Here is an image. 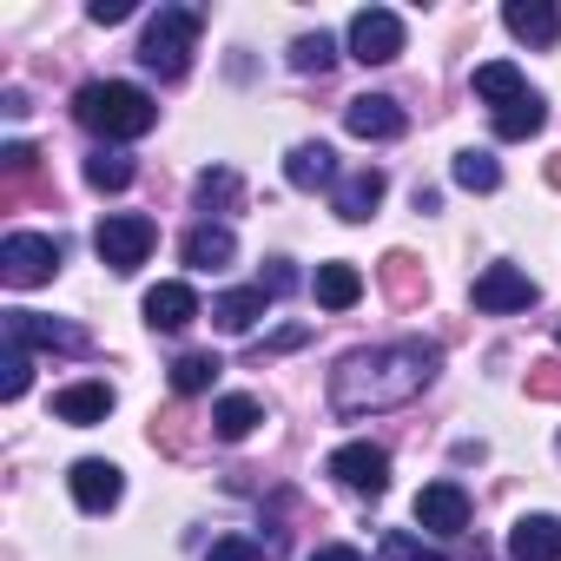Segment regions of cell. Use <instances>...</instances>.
Instances as JSON below:
<instances>
[{"label": "cell", "mask_w": 561, "mask_h": 561, "mask_svg": "<svg viewBox=\"0 0 561 561\" xmlns=\"http://www.w3.org/2000/svg\"><path fill=\"white\" fill-rule=\"evenodd\" d=\"M443 351L423 344V337H403V344H377V351H357L337 364L331 377V410L337 416H364V410H397L410 403L430 377H436Z\"/></svg>", "instance_id": "cell-1"}, {"label": "cell", "mask_w": 561, "mask_h": 561, "mask_svg": "<svg viewBox=\"0 0 561 561\" xmlns=\"http://www.w3.org/2000/svg\"><path fill=\"white\" fill-rule=\"evenodd\" d=\"M73 113H80V126H87V133H100L106 146L139 139V133H152V126H159L152 93H146V87H126V80H93V87H80Z\"/></svg>", "instance_id": "cell-2"}, {"label": "cell", "mask_w": 561, "mask_h": 561, "mask_svg": "<svg viewBox=\"0 0 561 561\" xmlns=\"http://www.w3.org/2000/svg\"><path fill=\"white\" fill-rule=\"evenodd\" d=\"M192 47H198V14L192 8H159L146 21V41H139V67L159 73V80H179L192 67Z\"/></svg>", "instance_id": "cell-3"}, {"label": "cell", "mask_w": 561, "mask_h": 561, "mask_svg": "<svg viewBox=\"0 0 561 561\" xmlns=\"http://www.w3.org/2000/svg\"><path fill=\"white\" fill-rule=\"evenodd\" d=\"M152 244H159V225L152 218H139V211H113V218H100V231H93V251H100V264L106 271H139L146 257H152Z\"/></svg>", "instance_id": "cell-4"}, {"label": "cell", "mask_w": 561, "mask_h": 561, "mask_svg": "<svg viewBox=\"0 0 561 561\" xmlns=\"http://www.w3.org/2000/svg\"><path fill=\"white\" fill-rule=\"evenodd\" d=\"M60 271V244L47 231H14L8 244H0V277H8L14 291H34L47 285V277Z\"/></svg>", "instance_id": "cell-5"}, {"label": "cell", "mask_w": 561, "mask_h": 561, "mask_svg": "<svg viewBox=\"0 0 561 561\" xmlns=\"http://www.w3.org/2000/svg\"><path fill=\"white\" fill-rule=\"evenodd\" d=\"M403 54V21L390 14V8H364L357 21H351V60H364V67H390Z\"/></svg>", "instance_id": "cell-6"}, {"label": "cell", "mask_w": 561, "mask_h": 561, "mask_svg": "<svg viewBox=\"0 0 561 561\" xmlns=\"http://www.w3.org/2000/svg\"><path fill=\"white\" fill-rule=\"evenodd\" d=\"M528 305H535V277H528V271H515V264H489V271L476 277V311L508 318V311H528Z\"/></svg>", "instance_id": "cell-7"}, {"label": "cell", "mask_w": 561, "mask_h": 561, "mask_svg": "<svg viewBox=\"0 0 561 561\" xmlns=\"http://www.w3.org/2000/svg\"><path fill=\"white\" fill-rule=\"evenodd\" d=\"M8 344L14 351H87V331L41 318V311H8Z\"/></svg>", "instance_id": "cell-8"}, {"label": "cell", "mask_w": 561, "mask_h": 561, "mask_svg": "<svg viewBox=\"0 0 561 561\" xmlns=\"http://www.w3.org/2000/svg\"><path fill=\"white\" fill-rule=\"evenodd\" d=\"M331 476H337L344 489H357V495H383V489H390V456H383L377 443H344V449L331 456Z\"/></svg>", "instance_id": "cell-9"}, {"label": "cell", "mask_w": 561, "mask_h": 561, "mask_svg": "<svg viewBox=\"0 0 561 561\" xmlns=\"http://www.w3.org/2000/svg\"><path fill=\"white\" fill-rule=\"evenodd\" d=\"M67 489H73V502H80L87 515H106V508L126 495V476H119V462H100V456H87V462H73Z\"/></svg>", "instance_id": "cell-10"}, {"label": "cell", "mask_w": 561, "mask_h": 561, "mask_svg": "<svg viewBox=\"0 0 561 561\" xmlns=\"http://www.w3.org/2000/svg\"><path fill=\"white\" fill-rule=\"evenodd\" d=\"M416 522H423L430 535H462V528H469V495H462V482H423Z\"/></svg>", "instance_id": "cell-11"}, {"label": "cell", "mask_w": 561, "mask_h": 561, "mask_svg": "<svg viewBox=\"0 0 561 561\" xmlns=\"http://www.w3.org/2000/svg\"><path fill=\"white\" fill-rule=\"evenodd\" d=\"M344 126H351L357 139H397L410 119H403V106H397V100L364 93V100H351V106H344Z\"/></svg>", "instance_id": "cell-12"}, {"label": "cell", "mask_w": 561, "mask_h": 561, "mask_svg": "<svg viewBox=\"0 0 561 561\" xmlns=\"http://www.w3.org/2000/svg\"><path fill=\"white\" fill-rule=\"evenodd\" d=\"M383 192H390V179H383L377 165H357V172L337 185V198H331V205H337V218H344V225H364V218L383 205Z\"/></svg>", "instance_id": "cell-13"}, {"label": "cell", "mask_w": 561, "mask_h": 561, "mask_svg": "<svg viewBox=\"0 0 561 561\" xmlns=\"http://www.w3.org/2000/svg\"><path fill=\"white\" fill-rule=\"evenodd\" d=\"M508 561H561V522L554 515H522L508 528Z\"/></svg>", "instance_id": "cell-14"}, {"label": "cell", "mask_w": 561, "mask_h": 561, "mask_svg": "<svg viewBox=\"0 0 561 561\" xmlns=\"http://www.w3.org/2000/svg\"><path fill=\"white\" fill-rule=\"evenodd\" d=\"M192 318H198V291L179 285V277H172V285H152V291H146V324H152V331H185Z\"/></svg>", "instance_id": "cell-15"}, {"label": "cell", "mask_w": 561, "mask_h": 561, "mask_svg": "<svg viewBox=\"0 0 561 561\" xmlns=\"http://www.w3.org/2000/svg\"><path fill=\"white\" fill-rule=\"evenodd\" d=\"M502 21H508V34L528 41V47H554V41H561V14L548 8V0H508Z\"/></svg>", "instance_id": "cell-16"}, {"label": "cell", "mask_w": 561, "mask_h": 561, "mask_svg": "<svg viewBox=\"0 0 561 561\" xmlns=\"http://www.w3.org/2000/svg\"><path fill=\"white\" fill-rule=\"evenodd\" d=\"M54 416H60V423H80V430H87V423H106V416H113V383H93V377H87V383H67V390L54 397Z\"/></svg>", "instance_id": "cell-17"}, {"label": "cell", "mask_w": 561, "mask_h": 561, "mask_svg": "<svg viewBox=\"0 0 561 561\" xmlns=\"http://www.w3.org/2000/svg\"><path fill=\"white\" fill-rule=\"evenodd\" d=\"M264 305H271V291H264V285H238V291L211 298V324H218V331H231V337H244V331L264 318Z\"/></svg>", "instance_id": "cell-18"}, {"label": "cell", "mask_w": 561, "mask_h": 561, "mask_svg": "<svg viewBox=\"0 0 561 561\" xmlns=\"http://www.w3.org/2000/svg\"><path fill=\"white\" fill-rule=\"evenodd\" d=\"M231 257H238L231 225H198V231H185V264H192V271H225Z\"/></svg>", "instance_id": "cell-19"}, {"label": "cell", "mask_w": 561, "mask_h": 561, "mask_svg": "<svg viewBox=\"0 0 561 561\" xmlns=\"http://www.w3.org/2000/svg\"><path fill=\"white\" fill-rule=\"evenodd\" d=\"M285 179H291L298 192H318V185L337 179V152H331L324 139H311V146H298V152L285 159Z\"/></svg>", "instance_id": "cell-20"}, {"label": "cell", "mask_w": 561, "mask_h": 561, "mask_svg": "<svg viewBox=\"0 0 561 561\" xmlns=\"http://www.w3.org/2000/svg\"><path fill=\"white\" fill-rule=\"evenodd\" d=\"M364 298V271L357 264H318V305L324 311H351Z\"/></svg>", "instance_id": "cell-21"}, {"label": "cell", "mask_w": 561, "mask_h": 561, "mask_svg": "<svg viewBox=\"0 0 561 561\" xmlns=\"http://www.w3.org/2000/svg\"><path fill=\"white\" fill-rule=\"evenodd\" d=\"M476 93H482V100L502 113V106H515V100L528 93V80H522L508 60H489V67H476Z\"/></svg>", "instance_id": "cell-22"}, {"label": "cell", "mask_w": 561, "mask_h": 561, "mask_svg": "<svg viewBox=\"0 0 561 561\" xmlns=\"http://www.w3.org/2000/svg\"><path fill=\"white\" fill-rule=\"evenodd\" d=\"M548 126V106H541V93H522L515 106H502L495 113V139H535Z\"/></svg>", "instance_id": "cell-23"}, {"label": "cell", "mask_w": 561, "mask_h": 561, "mask_svg": "<svg viewBox=\"0 0 561 561\" xmlns=\"http://www.w3.org/2000/svg\"><path fill=\"white\" fill-rule=\"evenodd\" d=\"M257 397H218V410H211V430H218V443H244L251 430H257Z\"/></svg>", "instance_id": "cell-24"}, {"label": "cell", "mask_w": 561, "mask_h": 561, "mask_svg": "<svg viewBox=\"0 0 561 561\" xmlns=\"http://www.w3.org/2000/svg\"><path fill=\"white\" fill-rule=\"evenodd\" d=\"M218 370H225V364H218L211 351H185V357L172 364V390H179V397H205V390L218 383Z\"/></svg>", "instance_id": "cell-25"}, {"label": "cell", "mask_w": 561, "mask_h": 561, "mask_svg": "<svg viewBox=\"0 0 561 561\" xmlns=\"http://www.w3.org/2000/svg\"><path fill=\"white\" fill-rule=\"evenodd\" d=\"M87 185H93V192H126V185H133V159H126L119 146H100V152L87 159Z\"/></svg>", "instance_id": "cell-26"}, {"label": "cell", "mask_w": 561, "mask_h": 561, "mask_svg": "<svg viewBox=\"0 0 561 561\" xmlns=\"http://www.w3.org/2000/svg\"><path fill=\"white\" fill-rule=\"evenodd\" d=\"M383 285H390L397 305H416V298H423V264H416L410 251H390V257H383Z\"/></svg>", "instance_id": "cell-27"}, {"label": "cell", "mask_w": 561, "mask_h": 561, "mask_svg": "<svg viewBox=\"0 0 561 561\" xmlns=\"http://www.w3.org/2000/svg\"><path fill=\"white\" fill-rule=\"evenodd\" d=\"M456 185L462 192H495L502 185V165H495V152H456Z\"/></svg>", "instance_id": "cell-28"}, {"label": "cell", "mask_w": 561, "mask_h": 561, "mask_svg": "<svg viewBox=\"0 0 561 561\" xmlns=\"http://www.w3.org/2000/svg\"><path fill=\"white\" fill-rule=\"evenodd\" d=\"M331 60H337V47H331V34H305V41L291 47V67H298V73H324Z\"/></svg>", "instance_id": "cell-29"}, {"label": "cell", "mask_w": 561, "mask_h": 561, "mask_svg": "<svg viewBox=\"0 0 561 561\" xmlns=\"http://www.w3.org/2000/svg\"><path fill=\"white\" fill-rule=\"evenodd\" d=\"M0 370H8V377H0V397H8V403H21V397H27V377H34L27 351H14V344H8V357H0Z\"/></svg>", "instance_id": "cell-30"}, {"label": "cell", "mask_w": 561, "mask_h": 561, "mask_svg": "<svg viewBox=\"0 0 561 561\" xmlns=\"http://www.w3.org/2000/svg\"><path fill=\"white\" fill-rule=\"evenodd\" d=\"M528 397H541V403H561V357H541V364H528Z\"/></svg>", "instance_id": "cell-31"}, {"label": "cell", "mask_w": 561, "mask_h": 561, "mask_svg": "<svg viewBox=\"0 0 561 561\" xmlns=\"http://www.w3.org/2000/svg\"><path fill=\"white\" fill-rule=\"evenodd\" d=\"M231 198H238V172H225V165H218V172H205V179H198V205H205V211H211V205H231Z\"/></svg>", "instance_id": "cell-32"}, {"label": "cell", "mask_w": 561, "mask_h": 561, "mask_svg": "<svg viewBox=\"0 0 561 561\" xmlns=\"http://www.w3.org/2000/svg\"><path fill=\"white\" fill-rule=\"evenodd\" d=\"M383 561H449V554H436V548H423L416 535H383Z\"/></svg>", "instance_id": "cell-33"}, {"label": "cell", "mask_w": 561, "mask_h": 561, "mask_svg": "<svg viewBox=\"0 0 561 561\" xmlns=\"http://www.w3.org/2000/svg\"><path fill=\"white\" fill-rule=\"evenodd\" d=\"M205 561H264V548H257L251 535H225V541H211Z\"/></svg>", "instance_id": "cell-34"}, {"label": "cell", "mask_w": 561, "mask_h": 561, "mask_svg": "<svg viewBox=\"0 0 561 561\" xmlns=\"http://www.w3.org/2000/svg\"><path fill=\"white\" fill-rule=\"evenodd\" d=\"M87 14H93L100 27H113V21H126V14H133V0H93V8H87Z\"/></svg>", "instance_id": "cell-35"}, {"label": "cell", "mask_w": 561, "mask_h": 561, "mask_svg": "<svg viewBox=\"0 0 561 561\" xmlns=\"http://www.w3.org/2000/svg\"><path fill=\"white\" fill-rule=\"evenodd\" d=\"M298 285V271L285 264V257H271V271H264V291H291Z\"/></svg>", "instance_id": "cell-36"}, {"label": "cell", "mask_w": 561, "mask_h": 561, "mask_svg": "<svg viewBox=\"0 0 561 561\" xmlns=\"http://www.w3.org/2000/svg\"><path fill=\"white\" fill-rule=\"evenodd\" d=\"M0 165H8L14 179H21V172H34V146H8V152H0Z\"/></svg>", "instance_id": "cell-37"}, {"label": "cell", "mask_w": 561, "mask_h": 561, "mask_svg": "<svg viewBox=\"0 0 561 561\" xmlns=\"http://www.w3.org/2000/svg\"><path fill=\"white\" fill-rule=\"evenodd\" d=\"M311 561H364V554H357V548H337V541H331V548H318Z\"/></svg>", "instance_id": "cell-38"}, {"label": "cell", "mask_w": 561, "mask_h": 561, "mask_svg": "<svg viewBox=\"0 0 561 561\" xmlns=\"http://www.w3.org/2000/svg\"><path fill=\"white\" fill-rule=\"evenodd\" d=\"M548 185H561V152H554V159H548Z\"/></svg>", "instance_id": "cell-39"}]
</instances>
